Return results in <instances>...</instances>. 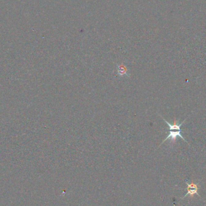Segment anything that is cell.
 <instances>
[{"instance_id":"obj_2","label":"cell","mask_w":206,"mask_h":206,"mask_svg":"<svg viewBox=\"0 0 206 206\" xmlns=\"http://www.w3.org/2000/svg\"><path fill=\"white\" fill-rule=\"evenodd\" d=\"M188 193H190V194H193L196 193L198 188L196 187V186H195L194 184H190L189 185L188 184Z\"/></svg>"},{"instance_id":"obj_1","label":"cell","mask_w":206,"mask_h":206,"mask_svg":"<svg viewBox=\"0 0 206 206\" xmlns=\"http://www.w3.org/2000/svg\"><path fill=\"white\" fill-rule=\"evenodd\" d=\"M181 130H177L176 131H174V130H170L169 131V134H168V136L165 139H164L163 141V142L161 143V145L163 144V143L165 142L166 141L168 140V139H170L171 142H175L177 138V137H180V138H181L183 141H185V142L188 143V142L184 139V138L182 136V135L181 134Z\"/></svg>"},{"instance_id":"obj_3","label":"cell","mask_w":206,"mask_h":206,"mask_svg":"<svg viewBox=\"0 0 206 206\" xmlns=\"http://www.w3.org/2000/svg\"><path fill=\"white\" fill-rule=\"evenodd\" d=\"M119 68L118 69V72L120 74V75H124V74H126L127 72V69L122 65H121L119 66Z\"/></svg>"}]
</instances>
